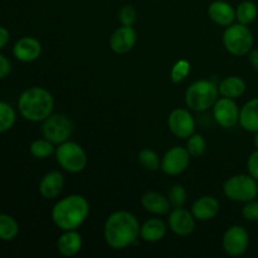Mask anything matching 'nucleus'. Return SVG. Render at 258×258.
<instances>
[{
    "label": "nucleus",
    "instance_id": "nucleus-1",
    "mask_svg": "<svg viewBox=\"0 0 258 258\" xmlns=\"http://www.w3.org/2000/svg\"><path fill=\"white\" fill-rule=\"evenodd\" d=\"M138 218L130 212L118 211L111 214L105 223V239L113 249H123L138 241L140 236Z\"/></svg>",
    "mask_w": 258,
    "mask_h": 258
},
{
    "label": "nucleus",
    "instance_id": "nucleus-2",
    "mask_svg": "<svg viewBox=\"0 0 258 258\" xmlns=\"http://www.w3.org/2000/svg\"><path fill=\"white\" fill-rule=\"evenodd\" d=\"M90 214L87 199L78 194L68 196L58 202L52 209V219L62 231L80 228Z\"/></svg>",
    "mask_w": 258,
    "mask_h": 258
},
{
    "label": "nucleus",
    "instance_id": "nucleus-3",
    "mask_svg": "<svg viewBox=\"0 0 258 258\" xmlns=\"http://www.w3.org/2000/svg\"><path fill=\"white\" fill-rule=\"evenodd\" d=\"M19 112L25 120L40 122L49 117L54 108V100L49 91L43 87H30L25 90L18 100Z\"/></svg>",
    "mask_w": 258,
    "mask_h": 258
},
{
    "label": "nucleus",
    "instance_id": "nucleus-4",
    "mask_svg": "<svg viewBox=\"0 0 258 258\" xmlns=\"http://www.w3.org/2000/svg\"><path fill=\"white\" fill-rule=\"evenodd\" d=\"M219 96L218 86L208 80L191 83L185 92V103L190 110L206 111L213 107Z\"/></svg>",
    "mask_w": 258,
    "mask_h": 258
},
{
    "label": "nucleus",
    "instance_id": "nucleus-5",
    "mask_svg": "<svg viewBox=\"0 0 258 258\" xmlns=\"http://www.w3.org/2000/svg\"><path fill=\"white\" fill-rule=\"evenodd\" d=\"M223 43L231 54L242 57L248 54L253 47V34L247 25L231 24L227 27L223 34Z\"/></svg>",
    "mask_w": 258,
    "mask_h": 258
},
{
    "label": "nucleus",
    "instance_id": "nucleus-6",
    "mask_svg": "<svg viewBox=\"0 0 258 258\" xmlns=\"http://www.w3.org/2000/svg\"><path fill=\"white\" fill-rule=\"evenodd\" d=\"M256 179L246 174H238L229 178L224 183L223 191L228 199L239 203H247L253 201L258 194V185Z\"/></svg>",
    "mask_w": 258,
    "mask_h": 258
},
{
    "label": "nucleus",
    "instance_id": "nucleus-7",
    "mask_svg": "<svg viewBox=\"0 0 258 258\" xmlns=\"http://www.w3.org/2000/svg\"><path fill=\"white\" fill-rule=\"evenodd\" d=\"M57 163L68 173H80L87 165V155L81 145L73 141H64L55 149Z\"/></svg>",
    "mask_w": 258,
    "mask_h": 258
},
{
    "label": "nucleus",
    "instance_id": "nucleus-8",
    "mask_svg": "<svg viewBox=\"0 0 258 258\" xmlns=\"http://www.w3.org/2000/svg\"><path fill=\"white\" fill-rule=\"evenodd\" d=\"M42 133L44 139L54 145L64 143L73 133V123L70 118L62 113L50 115L43 121Z\"/></svg>",
    "mask_w": 258,
    "mask_h": 258
},
{
    "label": "nucleus",
    "instance_id": "nucleus-9",
    "mask_svg": "<svg viewBox=\"0 0 258 258\" xmlns=\"http://www.w3.org/2000/svg\"><path fill=\"white\" fill-rule=\"evenodd\" d=\"M190 163V154L185 148L174 146L170 150L166 151L161 160V170L168 175H179L184 173Z\"/></svg>",
    "mask_w": 258,
    "mask_h": 258
},
{
    "label": "nucleus",
    "instance_id": "nucleus-10",
    "mask_svg": "<svg viewBox=\"0 0 258 258\" xmlns=\"http://www.w3.org/2000/svg\"><path fill=\"white\" fill-rule=\"evenodd\" d=\"M249 246V234L243 227L233 226L223 236V248L232 257L242 256Z\"/></svg>",
    "mask_w": 258,
    "mask_h": 258
},
{
    "label": "nucleus",
    "instance_id": "nucleus-11",
    "mask_svg": "<svg viewBox=\"0 0 258 258\" xmlns=\"http://www.w3.org/2000/svg\"><path fill=\"white\" fill-rule=\"evenodd\" d=\"M213 117L221 127H234L239 122L238 106L232 98H218L213 106Z\"/></svg>",
    "mask_w": 258,
    "mask_h": 258
},
{
    "label": "nucleus",
    "instance_id": "nucleus-12",
    "mask_svg": "<svg viewBox=\"0 0 258 258\" xmlns=\"http://www.w3.org/2000/svg\"><path fill=\"white\" fill-rule=\"evenodd\" d=\"M168 125L171 134L179 139H188L196 131V121L185 108H175L170 112Z\"/></svg>",
    "mask_w": 258,
    "mask_h": 258
},
{
    "label": "nucleus",
    "instance_id": "nucleus-13",
    "mask_svg": "<svg viewBox=\"0 0 258 258\" xmlns=\"http://www.w3.org/2000/svg\"><path fill=\"white\" fill-rule=\"evenodd\" d=\"M193 213L181 208H174L169 214V227L178 236H189L196 228Z\"/></svg>",
    "mask_w": 258,
    "mask_h": 258
},
{
    "label": "nucleus",
    "instance_id": "nucleus-14",
    "mask_svg": "<svg viewBox=\"0 0 258 258\" xmlns=\"http://www.w3.org/2000/svg\"><path fill=\"white\" fill-rule=\"evenodd\" d=\"M136 43V32L133 27H120L112 33L110 38V47L117 54L128 53Z\"/></svg>",
    "mask_w": 258,
    "mask_h": 258
},
{
    "label": "nucleus",
    "instance_id": "nucleus-15",
    "mask_svg": "<svg viewBox=\"0 0 258 258\" xmlns=\"http://www.w3.org/2000/svg\"><path fill=\"white\" fill-rule=\"evenodd\" d=\"M14 57L20 62L29 63L39 58L42 53V44L33 37H23L18 40L13 48Z\"/></svg>",
    "mask_w": 258,
    "mask_h": 258
},
{
    "label": "nucleus",
    "instance_id": "nucleus-16",
    "mask_svg": "<svg viewBox=\"0 0 258 258\" xmlns=\"http://www.w3.org/2000/svg\"><path fill=\"white\" fill-rule=\"evenodd\" d=\"M64 186V176L57 170L49 171L42 178L39 183V193L45 199H54L62 193Z\"/></svg>",
    "mask_w": 258,
    "mask_h": 258
},
{
    "label": "nucleus",
    "instance_id": "nucleus-17",
    "mask_svg": "<svg viewBox=\"0 0 258 258\" xmlns=\"http://www.w3.org/2000/svg\"><path fill=\"white\" fill-rule=\"evenodd\" d=\"M191 213L198 221H211L219 213V202L213 197H202L194 202Z\"/></svg>",
    "mask_w": 258,
    "mask_h": 258
},
{
    "label": "nucleus",
    "instance_id": "nucleus-18",
    "mask_svg": "<svg viewBox=\"0 0 258 258\" xmlns=\"http://www.w3.org/2000/svg\"><path fill=\"white\" fill-rule=\"evenodd\" d=\"M208 15L211 20L221 27H228L236 20V10L226 2H214L209 5Z\"/></svg>",
    "mask_w": 258,
    "mask_h": 258
},
{
    "label": "nucleus",
    "instance_id": "nucleus-19",
    "mask_svg": "<svg viewBox=\"0 0 258 258\" xmlns=\"http://www.w3.org/2000/svg\"><path fill=\"white\" fill-rule=\"evenodd\" d=\"M82 247V237L76 229L73 231H64V233L58 238L57 248L62 256L73 257L80 252Z\"/></svg>",
    "mask_w": 258,
    "mask_h": 258
},
{
    "label": "nucleus",
    "instance_id": "nucleus-20",
    "mask_svg": "<svg viewBox=\"0 0 258 258\" xmlns=\"http://www.w3.org/2000/svg\"><path fill=\"white\" fill-rule=\"evenodd\" d=\"M141 204L145 208V211L153 214H158V216L168 213L171 206L168 198H165L161 194L155 193V191H149V193L144 194L143 198H141Z\"/></svg>",
    "mask_w": 258,
    "mask_h": 258
},
{
    "label": "nucleus",
    "instance_id": "nucleus-21",
    "mask_svg": "<svg viewBox=\"0 0 258 258\" xmlns=\"http://www.w3.org/2000/svg\"><path fill=\"white\" fill-rule=\"evenodd\" d=\"M239 123L249 133L258 131V97L249 100L239 111Z\"/></svg>",
    "mask_w": 258,
    "mask_h": 258
},
{
    "label": "nucleus",
    "instance_id": "nucleus-22",
    "mask_svg": "<svg viewBox=\"0 0 258 258\" xmlns=\"http://www.w3.org/2000/svg\"><path fill=\"white\" fill-rule=\"evenodd\" d=\"M166 234V226L161 219L151 218L146 221L140 228V236L145 242L155 243L161 241Z\"/></svg>",
    "mask_w": 258,
    "mask_h": 258
},
{
    "label": "nucleus",
    "instance_id": "nucleus-23",
    "mask_svg": "<svg viewBox=\"0 0 258 258\" xmlns=\"http://www.w3.org/2000/svg\"><path fill=\"white\" fill-rule=\"evenodd\" d=\"M218 91L222 97L234 100V98L241 97L244 93V91H246V82L241 77H237V76L226 77L219 83Z\"/></svg>",
    "mask_w": 258,
    "mask_h": 258
},
{
    "label": "nucleus",
    "instance_id": "nucleus-24",
    "mask_svg": "<svg viewBox=\"0 0 258 258\" xmlns=\"http://www.w3.org/2000/svg\"><path fill=\"white\" fill-rule=\"evenodd\" d=\"M19 233L18 222L9 214H0V241H13Z\"/></svg>",
    "mask_w": 258,
    "mask_h": 258
},
{
    "label": "nucleus",
    "instance_id": "nucleus-25",
    "mask_svg": "<svg viewBox=\"0 0 258 258\" xmlns=\"http://www.w3.org/2000/svg\"><path fill=\"white\" fill-rule=\"evenodd\" d=\"M258 14V9L256 4L252 2H242L236 9V19L238 23L244 25H249L256 20Z\"/></svg>",
    "mask_w": 258,
    "mask_h": 258
},
{
    "label": "nucleus",
    "instance_id": "nucleus-26",
    "mask_svg": "<svg viewBox=\"0 0 258 258\" xmlns=\"http://www.w3.org/2000/svg\"><path fill=\"white\" fill-rule=\"evenodd\" d=\"M30 154L38 159H45L55 153L54 144L50 143L47 139H38L30 144Z\"/></svg>",
    "mask_w": 258,
    "mask_h": 258
},
{
    "label": "nucleus",
    "instance_id": "nucleus-27",
    "mask_svg": "<svg viewBox=\"0 0 258 258\" xmlns=\"http://www.w3.org/2000/svg\"><path fill=\"white\" fill-rule=\"evenodd\" d=\"M17 120L15 111L9 103L0 101V134L10 130Z\"/></svg>",
    "mask_w": 258,
    "mask_h": 258
},
{
    "label": "nucleus",
    "instance_id": "nucleus-28",
    "mask_svg": "<svg viewBox=\"0 0 258 258\" xmlns=\"http://www.w3.org/2000/svg\"><path fill=\"white\" fill-rule=\"evenodd\" d=\"M138 160L144 169L149 171H156L160 168L161 163L159 155L151 149H144L139 153Z\"/></svg>",
    "mask_w": 258,
    "mask_h": 258
},
{
    "label": "nucleus",
    "instance_id": "nucleus-29",
    "mask_svg": "<svg viewBox=\"0 0 258 258\" xmlns=\"http://www.w3.org/2000/svg\"><path fill=\"white\" fill-rule=\"evenodd\" d=\"M207 143L204 138L199 134H193L190 138H188V143H186V150L190 154L193 158H199L206 153Z\"/></svg>",
    "mask_w": 258,
    "mask_h": 258
},
{
    "label": "nucleus",
    "instance_id": "nucleus-30",
    "mask_svg": "<svg viewBox=\"0 0 258 258\" xmlns=\"http://www.w3.org/2000/svg\"><path fill=\"white\" fill-rule=\"evenodd\" d=\"M189 72H190V63L188 60H178V62L174 64L173 70L170 73V80L174 83H180L188 77Z\"/></svg>",
    "mask_w": 258,
    "mask_h": 258
},
{
    "label": "nucleus",
    "instance_id": "nucleus-31",
    "mask_svg": "<svg viewBox=\"0 0 258 258\" xmlns=\"http://www.w3.org/2000/svg\"><path fill=\"white\" fill-rule=\"evenodd\" d=\"M168 199L174 208H181L186 202V190L181 185H174L169 190Z\"/></svg>",
    "mask_w": 258,
    "mask_h": 258
},
{
    "label": "nucleus",
    "instance_id": "nucleus-32",
    "mask_svg": "<svg viewBox=\"0 0 258 258\" xmlns=\"http://www.w3.org/2000/svg\"><path fill=\"white\" fill-rule=\"evenodd\" d=\"M118 19L125 27H133L136 22V10L131 5H125L118 13Z\"/></svg>",
    "mask_w": 258,
    "mask_h": 258
},
{
    "label": "nucleus",
    "instance_id": "nucleus-33",
    "mask_svg": "<svg viewBox=\"0 0 258 258\" xmlns=\"http://www.w3.org/2000/svg\"><path fill=\"white\" fill-rule=\"evenodd\" d=\"M242 214L249 222H258V202L249 201L244 204Z\"/></svg>",
    "mask_w": 258,
    "mask_h": 258
},
{
    "label": "nucleus",
    "instance_id": "nucleus-34",
    "mask_svg": "<svg viewBox=\"0 0 258 258\" xmlns=\"http://www.w3.org/2000/svg\"><path fill=\"white\" fill-rule=\"evenodd\" d=\"M247 169H248L249 175L258 180V150L253 151L249 155L248 161H247Z\"/></svg>",
    "mask_w": 258,
    "mask_h": 258
},
{
    "label": "nucleus",
    "instance_id": "nucleus-35",
    "mask_svg": "<svg viewBox=\"0 0 258 258\" xmlns=\"http://www.w3.org/2000/svg\"><path fill=\"white\" fill-rule=\"evenodd\" d=\"M10 72H12V64H10V60L8 59L5 55L0 54V80L8 77Z\"/></svg>",
    "mask_w": 258,
    "mask_h": 258
},
{
    "label": "nucleus",
    "instance_id": "nucleus-36",
    "mask_svg": "<svg viewBox=\"0 0 258 258\" xmlns=\"http://www.w3.org/2000/svg\"><path fill=\"white\" fill-rule=\"evenodd\" d=\"M9 39H10L9 30L4 27H0V49H3V48L9 43Z\"/></svg>",
    "mask_w": 258,
    "mask_h": 258
},
{
    "label": "nucleus",
    "instance_id": "nucleus-37",
    "mask_svg": "<svg viewBox=\"0 0 258 258\" xmlns=\"http://www.w3.org/2000/svg\"><path fill=\"white\" fill-rule=\"evenodd\" d=\"M249 62L258 73V49H253L249 52Z\"/></svg>",
    "mask_w": 258,
    "mask_h": 258
},
{
    "label": "nucleus",
    "instance_id": "nucleus-38",
    "mask_svg": "<svg viewBox=\"0 0 258 258\" xmlns=\"http://www.w3.org/2000/svg\"><path fill=\"white\" fill-rule=\"evenodd\" d=\"M253 143H254V146H256V149L258 150V131H256V133H254Z\"/></svg>",
    "mask_w": 258,
    "mask_h": 258
}]
</instances>
